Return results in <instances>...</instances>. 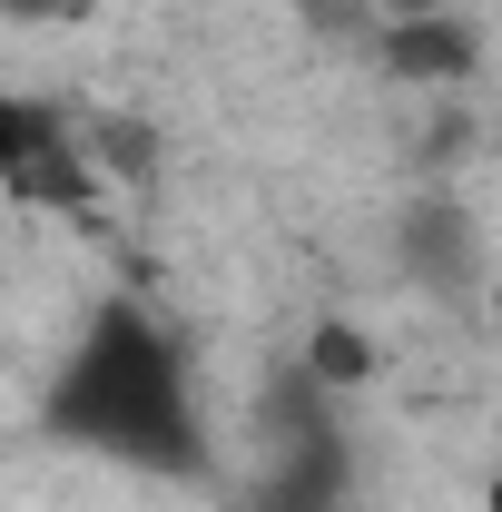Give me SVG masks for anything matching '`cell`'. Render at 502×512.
Masks as SVG:
<instances>
[{
	"label": "cell",
	"instance_id": "6da1fadb",
	"mask_svg": "<svg viewBox=\"0 0 502 512\" xmlns=\"http://www.w3.org/2000/svg\"><path fill=\"white\" fill-rule=\"evenodd\" d=\"M50 444L119 463L148 483H207L217 473V424H207V384L178 316H158L148 296H99L69 335L60 375L40 394Z\"/></svg>",
	"mask_w": 502,
	"mask_h": 512
},
{
	"label": "cell",
	"instance_id": "7a4b0ae2",
	"mask_svg": "<svg viewBox=\"0 0 502 512\" xmlns=\"http://www.w3.org/2000/svg\"><path fill=\"white\" fill-rule=\"evenodd\" d=\"M0 158H10V188L20 197H89V138H79V119H60V109H40V99H10L0 109Z\"/></svg>",
	"mask_w": 502,
	"mask_h": 512
},
{
	"label": "cell",
	"instance_id": "3957f363",
	"mask_svg": "<svg viewBox=\"0 0 502 512\" xmlns=\"http://www.w3.org/2000/svg\"><path fill=\"white\" fill-rule=\"evenodd\" d=\"M335 493H345V434H335V414H325V394H315L306 414L286 424L276 473L256 483V512H335Z\"/></svg>",
	"mask_w": 502,
	"mask_h": 512
},
{
	"label": "cell",
	"instance_id": "277c9868",
	"mask_svg": "<svg viewBox=\"0 0 502 512\" xmlns=\"http://www.w3.org/2000/svg\"><path fill=\"white\" fill-rule=\"evenodd\" d=\"M375 50H384V69L414 79V89H463V79L483 69V40H473L463 20H443V10H404Z\"/></svg>",
	"mask_w": 502,
	"mask_h": 512
},
{
	"label": "cell",
	"instance_id": "5b68a950",
	"mask_svg": "<svg viewBox=\"0 0 502 512\" xmlns=\"http://www.w3.org/2000/svg\"><path fill=\"white\" fill-rule=\"evenodd\" d=\"M404 237H414L404 266H414L424 286H443V296H463V286L483 276V227H473L463 207H414V217H404Z\"/></svg>",
	"mask_w": 502,
	"mask_h": 512
},
{
	"label": "cell",
	"instance_id": "8992f818",
	"mask_svg": "<svg viewBox=\"0 0 502 512\" xmlns=\"http://www.w3.org/2000/svg\"><path fill=\"white\" fill-rule=\"evenodd\" d=\"M483 512H502V473H493V483H483Z\"/></svg>",
	"mask_w": 502,
	"mask_h": 512
},
{
	"label": "cell",
	"instance_id": "52a82bcc",
	"mask_svg": "<svg viewBox=\"0 0 502 512\" xmlns=\"http://www.w3.org/2000/svg\"><path fill=\"white\" fill-rule=\"evenodd\" d=\"M493 306H502V286H493Z\"/></svg>",
	"mask_w": 502,
	"mask_h": 512
}]
</instances>
